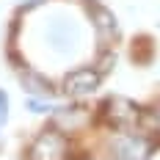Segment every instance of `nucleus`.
<instances>
[{
	"mask_svg": "<svg viewBox=\"0 0 160 160\" xmlns=\"http://www.w3.org/2000/svg\"><path fill=\"white\" fill-rule=\"evenodd\" d=\"M66 135H61L58 130H44L31 146V158L33 160H64L66 158Z\"/></svg>",
	"mask_w": 160,
	"mask_h": 160,
	"instance_id": "obj_1",
	"label": "nucleus"
},
{
	"mask_svg": "<svg viewBox=\"0 0 160 160\" xmlns=\"http://www.w3.org/2000/svg\"><path fill=\"white\" fill-rule=\"evenodd\" d=\"M111 149L116 160H146L152 155L155 144L146 135H119V138H113Z\"/></svg>",
	"mask_w": 160,
	"mask_h": 160,
	"instance_id": "obj_2",
	"label": "nucleus"
},
{
	"mask_svg": "<svg viewBox=\"0 0 160 160\" xmlns=\"http://www.w3.org/2000/svg\"><path fill=\"white\" fill-rule=\"evenodd\" d=\"M99 80H102V75L97 69H75L72 75H66L64 88L69 94H91L99 86Z\"/></svg>",
	"mask_w": 160,
	"mask_h": 160,
	"instance_id": "obj_3",
	"label": "nucleus"
},
{
	"mask_svg": "<svg viewBox=\"0 0 160 160\" xmlns=\"http://www.w3.org/2000/svg\"><path fill=\"white\" fill-rule=\"evenodd\" d=\"M105 119L111 122L113 127H130V124H135L138 122V108L127 102V99H111L108 105H105Z\"/></svg>",
	"mask_w": 160,
	"mask_h": 160,
	"instance_id": "obj_4",
	"label": "nucleus"
},
{
	"mask_svg": "<svg viewBox=\"0 0 160 160\" xmlns=\"http://www.w3.org/2000/svg\"><path fill=\"white\" fill-rule=\"evenodd\" d=\"M8 119V97H6V91H0V124Z\"/></svg>",
	"mask_w": 160,
	"mask_h": 160,
	"instance_id": "obj_5",
	"label": "nucleus"
},
{
	"mask_svg": "<svg viewBox=\"0 0 160 160\" xmlns=\"http://www.w3.org/2000/svg\"><path fill=\"white\" fill-rule=\"evenodd\" d=\"M155 124H158V130H160V111L155 113Z\"/></svg>",
	"mask_w": 160,
	"mask_h": 160,
	"instance_id": "obj_6",
	"label": "nucleus"
}]
</instances>
